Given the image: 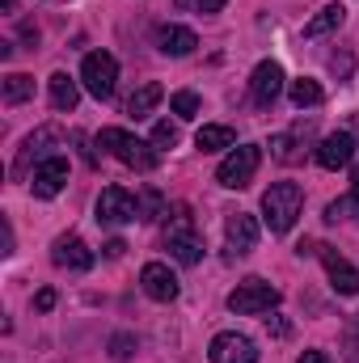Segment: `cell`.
I'll use <instances>...</instances> for the list:
<instances>
[{
  "label": "cell",
  "mask_w": 359,
  "mask_h": 363,
  "mask_svg": "<svg viewBox=\"0 0 359 363\" xmlns=\"http://www.w3.org/2000/svg\"><path fill=\"white\" fill-rule=\"evenodd\" d=\"M97 144H101V148H110V157H114V161H123V165H131V169H140V174L157 169V161H161L157 144H144V140H136V135H131V131H123V127H101Z\"/></svg>",
  "instance_id": "1"
},
{
  "label": "cell",
  "mask_w": 359,
  "mask_h": 363,
  "mask_svg": "<svg viewBox=\"0 0 359 363\" xmlns=\"http://www.w3.org/2000/svg\"><path fill=\"white\" fill-rule=\"evenodd\" d=\"M275 304H279V287H270L267 279H245L228 296V308L237 317H258V313H270Z\"/></svg>",
  "instance_id": "4"
},
{
  "label": "cell",
  "mask_w": 359,
  "mask_h": 363,
  "mask_svg": "<svg viewBox=\"0 0 359 363\" xmlns=\"http://www.w3.org/2000/svg\"><path fill=\"white\" fill-rule=\"evenodd\" d=\"M258 165H263V152H258L254 144H241V148H233V152L220 161L216 182L228 186V190H245V186L254 182V174H258Z\"/></svg>",
  "instance_id": "5"
},
{
  "label": "cell",
  "mask_w": 359,
  "mask_h": 363,
  "mask_svg": "<svg viewBox=\"0 0 359 363\" xmlns=\"http://www.w3.org/2000/svg\"><path fill=\"white\" fill-rule=\"evenodd\" d=\"M161 97H165V89H161L157 81H148V85H140V89L131 93V101H127V114H136V118H148V114L161 106Z\"/></svg>",
  "instance_id": "20"
},
{
  "label": "cell",
  "mask_w": 359,
  "mask_h": 363,
  "mask_svg": "<svg viewBox=\"0 0 359 363\" xmlns=\"http://www.w3.org/2000/svg\"><path fill=\"white\" fill-rule=\"evenodd\" d=\"M178 9H194V13H220L228 0H174Z\"/></svg>",
  "instance_id": "26"
},
{
  "label": "cell",
  "mask_w": 359,
  "mask_h": 363,
  "mask_svg": "<svg viewBox=\"0 0 359 363\" xmlns=\"http://www.w3.org/2000/svg\"><path fill=\"white\" fill-rule=\"evenodd\" d=\"M347 363H359V313H355V321L347 325Z\"/></svg>",
  "instance_id": "27"
},
{
  "label": "cell",
  "mask_w": 359,
  "mask_h": 363,
  "mask_svg": "<svg viewBox=\"0 0 359 363\" xmlns=\"http://www.w3.org/2000/svg\"><path fill=\"white\" fill-rule=\"evenodd\" d=\"M351 199L359 203V165H355V174H351Z\"/></svg>",
  "instance_id": "33"
},
{
  "label": "cell",
  "mask_w": 359,
  "mask_h": 363,
  "mask_svg": "<svg viewBox=\"0 0 359 363\" xmlns=\"http://www.w3.org/2000/svg\"><path fill=\"white\" fill-rule=\"evenodd\" d=\"M355 161V135L351 131H334L317 144V165L321 169H343Z\"/></svg>",
  "instance_id": "13"
},
{
  "label": "cell",
  "mask_w": 359,
  "mask_h": 363,
  "mask_svg": "<svg viewBox=\"0 0 359 363\" xmlns=\"http://www.w3.org/2000/svg\"><path fill=\"white\" fill-rule=\"evenodd\" d=\"M287 97H292L296 110H304V106H321L326 93H321V85H317L313 77H300V81H292V93H287Z\"/></svg>",
  "instance_id": "22"
},
{
  "label": "cell",
  "mask_w": 359,
  "mask_h": 363,
  "mask_svg": "<svg viewBox=\"0 0 359 363\" xmlns=\"http://www.w3.org/2000/svg\"><path fill=\"white\" fill-rule=\"evenodd\" d=\"M330 68H334L338 77H351V55H334V60H330Z\"/></svg>",
  "instance_id": "30"
},
{
  "label": "cell",
  "mask_w": 359,
  "mask_h": 363,
  "mask_svg": "<svg viewBox=\"0 0 359 363\" xmlns=\"http://www.w3.org/2000/svg\"><path fill=\"white\" fill-rule=\"evenodd\" d=\"M140 287H144V296L157 300V304L178 300V274L170 271L165 262H148V267L140 271Z\"/></svg>",
  "instance_id": "11"
},
{
  "label": "cell",
  "mask_w": 359,
  "mask_h": 363,
  "mask_svg": "<svg viewBox=\"0 0 359 363\" xmlns=\"http://www.w3.org/2000/svg\"><path fill=\"white\" fill-rule=\"evenodd\" d=\"M64 182H68V157L55 152V157H43V161L34 165V182H30V186H34L38 199H55V194L64 190Z\"/></svg>",
  "instance_id": "10"
},
{
  "label": "cell",
  "mask_w": 359,
  "mask_h": 363,
  "mask_svg": "<svg viewBox=\"0 0 359 363\" xmlns=\"http://www.w3.org/2000/svg\"><path fill=\"white\" fill-rule=\"evenodd\" d=\"M30 97H34V77H26V72H9L4 77V106H21Z\"/></svg>",
  "instance_id": "21"
},
{
  "label": "cell",
  "mask_w": 359,
  "mask_h": 363,
  "mask_svg": "<svg viewBox=\"0 0 359 363\" xmlns=\"http://www.w3.org/2000/svg\"><path fill=\"white\" fill-rule=\"evenodd\" d=\"M300 207H304V190L296 182H275L267 194H263V216H267L270 233H292Z\"/></svg>",
  "instance_id": "2"
},
{
  "label": "cell",
  "mask_w": 359,
  "mask_h": 363,
  "mask_svg": "<svg viewBox=\"0 0 359 363\" xmlns=\"http://www.w3.org/2000/svg\"><path fill=\"white\" fill-rule=\"evenodd\" d=\"M224 237H228V250H233V254H250V250L258 245V220L245 216V211H237V216H228Z\"/></svg>",
  "instance_id": "15"
},
{
  "label": "cell",
  "mask_w": 359,
  "mask_h": 363,
  "mask_svg": "<svg viewBox=\"0 0 359 363\" xmlns=\"http://www.w3.org/2000/svg\"><path fill=\"white\" fill-rule=\"evenodd\" d=\"M81 81H85V89H89L97 101H106V97L114 93V81H118V60H114L110 51H89L85 64H81Z\"/></svg>",
  "instance_id": "7"
},
{
  "label": "cell",
  "mask_w": 359,
  "mask_h": 363,
  "mask_svg": "<svg viewBox=\"0 0 359 363\" xmlns=\"http://www.w3.org/2000/svg\"><path fill=\"white\" fill-rule=\"evenodd\" d=\"M296 363H330V355H326V351H304Z\"/></svg>",
  "instance_id": "31"
},
{
  "label": "cell",
  "mask_w": 359,
  "mask_h": 363,
  "mask_svg": "<svg viewBox=\"0 0 359 363\" xmlns=\"http://www.w3.org/2000/svg\"><path fill=\"white\" fill-rule=\"evenodd\" d=\"M153 144H157V148H174V144H178V127H174L170 118L157 123V127H153Z\"/></svg>",
  "instance_id": "25"
},
{
  "label": "cell",
  "mask_w": 359,
  "mask_h": 363,
  "mask_svg": "<svg viewBox=\"0 0 359 363\" xmlns=\"http://www.w3.org/2000/svg\"><path fill=\"white\" fill-rule=\"evenodd\" d=\"M47 85H51V106H55V110H77L81 89H77V81H72L68 72H55Z\"/></svg>",
  "instance_id": "19"
},
{
  "label": "cell",
  "mask_w": 359,
  "mask_h": 363,
  "mask_svg": "<svg viewBox=\"0 0 359 363\" xmlns=\"http://www.w3.org/2000/svg\"><path fill=\"white\" fill-rule=\"evenodd\" d=\"M110 347H114V351H110L114 359H127V355H131V338H127V334H118V338H114Z\"/></svg>",
  "instance_id": "29"
},
{
  "label": "cell",
  "mask_w": 359,
  "mask_h": 363,
  "mask_svg": "<svg viewBox=\"0 0 359 363\" xmlns=\"http://www.w3.org/2000/svg\"><path fill=\"white\" fill-rule=\"evenodd\" d=\"M51 262L60 267V271H89L93 267V250L81 241V237H60L55 241V250H51Z\"/></svg>",
  "instance_id": "14"
},
{
  "label": "cell",
  "mask_w": 359,
  "mask_h": 363,
  "mask_svg": "<svg viewBox=\"0 0 359 363\" xmlns=\"http://www.w3.org/2000/svg\"><path fill=\"white\" fill-rule=\"evenodd\" d=\"M34 308H38V313H51V308H55V291H51V287H43V291H38V300H34Z\"/></svg>",
  "instance_id": "28"
},
{
  "label": "cell",
  "mask_w": 359,
  "mask_h": 363,
  "mask_svg": "<svg viewBox=\"0 0 359 363\" xmlns=\"http://www.w3.org/2000/svg\"><path fill=\"white\" fill-rule=\"evenodd\" d=\"M194 144H199L203 152H220V148H233V144H237V131L224 127V123H207V127H199Z\"/></svg>",
  "instance_id": "17"
},
{
  "label": "cell",
  "mask_w": 359,
  "mask_h": 363,
  "mask_svg": "<svg viewBox=\"0 0 359 363\" xmlns=\"http://www.w3.org/2000/svg\"><path fill=\"white\" fill-rule=\"evenodd\" d=\"M157 47H161V55H190L194 47H199V38H194V30H186V26H161L157 30Z\"/></svg>",
  "instance_id": "16"
},
{
  "label": "cell",
  "mask_w": 359,
  "mask_h": 363,
  "mask_svg": "<svg viewBox=\"0 0 359 363\" xmlns=\"http://www.w3.org/2000/svg\"><path fill=\"white\" fill-rule=\"evenodd\" d=\"M317 258H321V267H326V274H330V287H334L338 296H359V271L338 254V250L317 245Z\"/></svg>",
  "instance_id": "9"
},
{
  "label": "cell",
  "mask_w": 359,
  "mask_h": 363,
  "mask_svg": "<svg viewBox=\"0 0 359 363\" xmlns=\"http://www.w3.org/2000/svg\"><path fill=\"white\" fill-rule=\"evenodd\" d=\"M343 21H347V9H343V4H326V9H321V13H317L309 26H304V38H321V34H334Z\"/></svg>",
  "instance_id": "18"
},
{
  "label": "cell",
  "mask_w": 359,
  "mask_h": 363,
  "mask_svg": "<svg viewBox=\"0 0 359 363\" xmlns=\"http://www.w3.org/2000/svg\"><path fill=\"white\" fill-rule=\"evenodd\" d=\"M207 359L211 363H258V347H254V338H245L237 330H224V334L211 338Z\"/></svg>",
  "instance_id": "8"
},
{
  "label": "cell",
  "mask_w": 359,
  "mask_h": 363,
  "mask_svg": "<svg viewBox=\"0 0 359 363\" xmlns=\"http://www.w3.org/2000/svg\"><path fill=\"white\" fill-rule=\"evenodd\" d=\"M283 93V68L275 64V60H263L258 68H254V77H250V97H254V106H275V97Z\"/></svg>",
  "instance_id": "12"
},
{
  "label": "cell",
  "mask_w": 359,
  "mask_h": 363,
  "mask_svg": "<svg viewBox=\"0 0 359 363\" xmlns=\"http://www.w3.org/2000/svg\"><path fill=\"white\" fill-rule=\"evenodd\" d=\"M165 250L178 258L182 267H194V262L203 258V241H199L194 216H190L186 207H174V216H170V224H165Z\"/></svg>",
  "instance_id": "3"
},
{
  "label": "cell",
  "mask_w": 359,
  "mask_h": 363,
  "mask_svg": "<svg viewBox=\"0 0 359 363\" xmlns=\"http://www.w3.org/2000/svg\"><path fill=\"white\" fill-rule=\"evenodd\" d=\"M51 140H55V131H47V127H43V131H34V135L26 140V152H21V161H30V157H43Z\"/></svg>",
  "instance_id": "24"
},
{
  "label": "cell",
  "mask_w": 359,
  "mask_h": 363,
  "mask_svg": "<svg viewBox=\"0 0 359 363\" xmlns=\"http://www.w3.org/2000/svg\"><path fill=\"white\" fill-rule=\"evenodd\" d=\"M123 250H127L123 241H110V245H106V258H123Z\"/></svg>",
  "instance_id": "32"
},
{
  "label": "cell",
  "mask_w": 359,
  "mask_h": 363,
  "mask_svg": "<svg viewBox=\"0 0 359 363\" xmlns=\"http://www.w3.org/2000/svg\"><path fill=\"white\" fill-rule=\"evenodd\" d=\"M170 110H174L178 118H194V114H199V93L178 89L174 97H170Z\"/></svg>",
  "instance_id": "23"
},
{
  "label": "cell",
  "mask_w": 359,
  "mask_h": 363,
  "mask_svg": "<svg viewBox=\"0 0 359 363\" xmlns=\"http://www.w3.org/2000/svg\"><path fill=\"white\" fill-rule=\"evenodd\" d=\"M131 220H140V199H136L131 190H123V186H106V190L97 194V224L123 228V224H131Z\"/></svg>",
  "instance_id": "6"
}]
</instances>
